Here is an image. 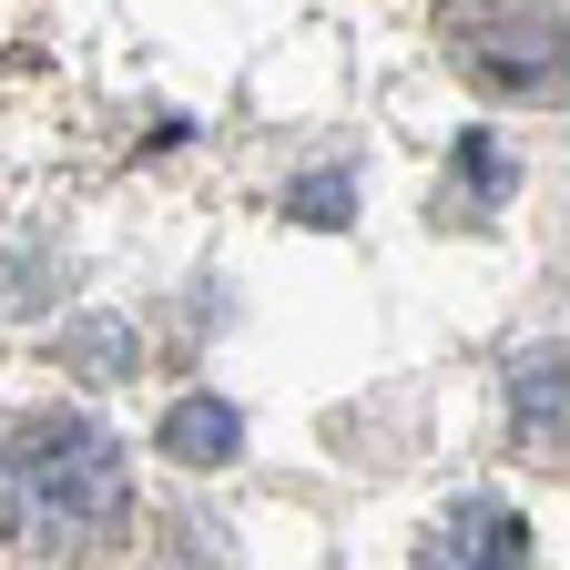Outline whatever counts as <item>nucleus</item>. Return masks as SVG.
Wrapping results in <instances>:
<instances>
[{
  "label": "nucleus",
  "mask_w": 570,
  "mask_h": 570,
  "mask_svg": "<svg viewBox=\"0 0 570 570\" xmlns=\"http://www.w3.org/2000/svg\"><path fill=\"white\" fill-rule=\"evenodd\" d=\"M142 520L132 499V459L102 417H21L11 439H0V540H11L21 560H92L112 550L122 530Z\"/></svg>",
  "instance_id": "1"
},
{
  "label": "nucleus",
  "mask_w": 570,
  "mask_h": 570,
  "mask_svg": "<svg viewBox=\"0 0 570 570\" xmlns=\"http://www.w3.org/2000/svg\"><path fill=\"white\" fill-rule=\"evenodd\" d=\"M439 51L489 102H570V11L550 0H449Z\"/></svg>",
  "instance_id": "2"
},
{
  "label": "nucleus",
  "mask_w": 570,
  "mask_h": 570,
  "mask_svg": "<svg viewBox=\"0 0 570 570\" xmlns=\"http://www.w3.org/2000/svg\"><path fill=\"white\" fill-rule=\"evenodd\" d=\"M499 204H510V164L469 132L459 142V174H449V214H499Z\"/></svg>",
  "instance_id": "6"
},
{
  "label": "nucleus",
  "mask_w": 570,
  "mask_h": 570,
  "mask_svg": "<svg viewBox=\"0 0 570 570\" xmlns=\"http://www.w3.org/2000/svg\"><path fill=\"white\" fill-rule=\"evenodd\" d=\"M61 346L82 356V377H132V336L122 326H71Z\"/></svg>",
  "instance_id": "7"
},
{
  "label": "nucleus",
  "mask_w": 570,
  "mask_h": 570,
  "mask_svg": "<svg viewBox=\"0 0 570 570\" xmlns=\"http://www.w3.org/2000/svg\"><path fill=\"white\" fill-rule=\"evenodd\" d=\"M154 449H164V459H184V469H225V459L245 449V417H235L225 397H174V407H164V428H154Z\"/></svg>",
  "instance_id": "5"
},
{
  "label": "nucleus",
  "mask_w": 570,
  "mask_h": 570,
  "mask_svg": "<svg viewBox=\"0 0 570 570\" xmlns=\"http://www.w3.org/2000/svg\"><path fill=\"white\" fill-rule=\"evenodd\" d=\"M417 570H530V520L510 499H459V510L428 520Z\"/></svg>",
  "instance_id": "3"
},
{
  "label": "nucleus",
  "mask_w": 570,
  "mask_h": 570,
  "mask_svg": "<svg viewBox=\"0 0 570 570\" xmlns=\"http://www.w3.org/2000/svg\"><path fill=\"white\" fill-rule=\"evenodd\" d=\"M510 428L530 459H570V346H530L510 367Z\"/></svg>",
  "instance_id": "4"
},
{
  "label": "nucleus",
  "mask_w": 570,
  "mask_h": 570,
  "mask_svg": "<svg viewBox=\"0 0 570 570\" xmlns=\"http://www.w3.org/2000/svg\"><path fill=\"white\" fill-rule=\"evenodd\" d=\"M296 214H306V225H346V174H316L296 194Z\"/></svg>",
  "instance_id": "8"
}]
</instances>
